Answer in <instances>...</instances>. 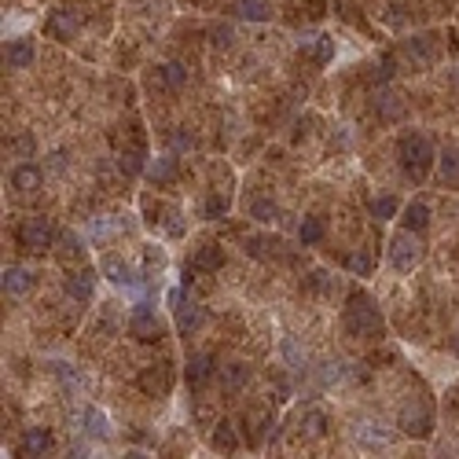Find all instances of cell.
Wrapping results in <instances>:
<instances>
[{"mask_svg":"<svg viewBox=\"0 0 459 459\" xmlns=\"http://www.w3.org/2000/svg\"><path fill=\"white\" fill-rule=\"evenodd\" d=\"M397 155H401V166H404V176L408 180H422L426 169L434 162V143L419 136V133H404L401 143H397Z\"/></svg>","mask_w":459,"mask_h":459,"instance_id":"cell-1","label":"cell"},{"mask_svg":"<svg viewBox=\"0 0 459 459\" xmlns=\"http://www.w3.org/2000/svg\"><path fill=\"white\" fill-rule=\"evenodd\" d=\"M342 320H346V327H349L353 335H379V331H382V313H379V305H375L368 294H360V290L349 294Z\"/></svg>","mask_w":459,"mask_h":459,"instance_id":"cell-2","label":"cell"},{"mask_svg":"<svg viewBox=\"0 0 459 459\" xmlns=\"http://www.w3.org/2000/svg\"><path fill=\"white\" fill-rule=\"evenodd\" d=\"M419 257H422V247L412 232H401V235L389 239V269L393 272L408 276L412 269H419Z\"/></svg>","mask_w":459,"mask_h":459,"instance_id":"cell-3","label":"cell"},{"mask_svg":"<svg viewBox=\"0 0 459 459\" xmlns=\"http://www.w3.org/2000/svg\"><path fill=\"white\" fill-rule=\"evenodd\" d=\"M52 239H56V228L48 217H26L19 224V247H26V250H48Z\"/></svg>","mask_w":459,"mask_h":459,"instance_id":"cell-4","label":"cell"},{"mask_svg":"<svg viewBox=\"0 0 459 459\" xmlns=\"http://www.w3.org/2000/svg\"><path fill=\"white\" fill-rule=\"evenodd\" d=\"M430 426H434V412H430V404H426V401H408L401 408V430L404 434L426 437V434H430Z\"/></svg>","mask_w":459,"mask_h":459,"instance_id":"cell-5","label":"cell"},{"mask_svg":"<svg viewBox=\"0 0 459 459\" xmlns=\"http://www.w3.org/2000/svg\"><path fill=\"white\" fill-rule=\"evenodd\" d=\"M202 323H206V309H202L199 302H180V305H176V331H180V335L202 331Z\"/></svg>","mask_w":459,"mask_h":459,"instance_id":"cell-6","label":"cell"},{"mask_svg":"<svg viewBox=\"0 0 459 459\" xmlns=\"http://www.w3.org/2000/svg\"><path fill=\"white\" fill-rule=\"evenodd\" d=\"M133 335L136 338H143V342H151V338H158L162 335V323H158V316H155V309H147V305H136L133 309Z\"/></svg>","mask_w":459,"mask_h":459,"instance_id":"cell-7","label":"cell"},{"mask_svg":"<svg viewBox=\"0 0 459 459\" xmlns=\"http://www.w3.org/2000/svg\"><path fill=\"white\" fill-rule=\"evenodd\" d=\"M92 294H96V272H74L67 276V298L74 302H92Z\"/></svg>","mask_w":459,"mask_h":459,"instance_id":"cell-8","label":"cell"},{"mask_svg":"<svg viewBox=\"0 0 459 459\" xmlns=\"http://www.w3.org/2000/svg\"><path fill=\"white\" fill-rule=\"evenodd\" d=\"M77 26H81V19H77V11H52V19H48V34L52 37H59V41H70L74 34H77Z\"/></svg>","mask_w":459,"mask_h":459,"instance_id":"cell-9","label":"cell"},{"mask_svg":"<svg viewBox=\"0 0 459 459\" xmlns=\"http://www.w3.org/2000/svg\"><path fill=\"white\" fill-rule=\"evenodd\" d=\"M22 455H48L52 452V434L44 430V426H30V430L22 434Z\"/></svg>","mask_w":459,"mask_h":459,"instance_id":"cell-10","label":"cell"},{"mask_svg":"<svg viewBox=\"0 0 459 459\" xmlns=\"http://www.w3.org/2000/svg\"><path fill=\"white\" fill-rule=\"evenodd\" d=\"M30 287H34V276H30L26 269H19V265L4 269V294H11V298H22V294H30Z\"/></svg>","mask_w":459,"mask_h":459,"instance_id":"cell-11","label":"cell"},{"mask_svg":"<svg viewBox=\"0 0 459 459\" xmlns=\"http://www.w3.org/2000/svg\"><path fill=\"white\" fill-rule=\"evenodd\" d=\"M4 59H8L11 70H26L30 63L37 59V52H34V44H30V41H11L8 52H4Z\"/></svg>","mask_w":459,"mask_h":459,"instance_id":"cell-12","label":"cell"},{"mask_svg":"<svg viewBox=\"0 0 459 459\" xmlns=\"http://www.w3.org/2000/svg\"><path fill=\"white\" fill-rule=\"evenodd\" d=\"M401 221H404L408 232H426V228H430V206L426 202H408Z\"/></svg>","mask_w":459,"mask_h":459,"instance_id":"cell-13","label":"cell"},{"mask_svg":"<svg viewBox=\"0 0 459 459\" xmlns=\"http://www.w3.org/2000/svg\"><path fill=\"white\" fill-rule=\"evenodd\" d=\"M11 188H19V191H37V188H41V169L30 166V162L15 166V169H11Z\"/></svg>","mask_w":459,"mask_h":459,"instance_id":"cell-14","label":"cell"},{"mask_svg":"<svg viewBox=\"0 0 459 459\" xmlns=\"http://www.w3.org/2000/svg\"><path fill=\"white\" fill-rule=\"evenodd\" d=\"M100 269H103V276H107L110 283H133V269H129L118 254H107L100 261Z\"/></svg>","mask_w":459,"mask_h":459,"instance_id":"cell-15","label":"cell"},{"mask_svg":"<svg viewBox=\"0 0 459 459\" xmlns=\"http://www.w3.org/2000/svg\"><path fill=\"white\" fill-rule=\"evenodd\" d=\"M224 265V250L217 247V243H202L199 254H195V269H202V272H217Z\"/></svg>","mask_w":459,"mask_h":459,"instance_id":"cell-16","label":"cell"},{"mask_svg":"<svg viewBox=\"0 0 459 459\" xmlns=\"http://www.w3.org/2000/svg\"><path fill=\"white\" fill-rule=\"evenodd\" d=\"M221 382H224V389H239V386H247V382H250V368H247V364H239V360H232V364H224V368H221Z\"/></svg>","mask_w":459,"mask_h":459,"instance_id":"cell-17","label":"cell"},{"mask_svg":"<svg viewBox=\"0 0 459 459\" xmlns=\"http://www.w3.org/2000/svg\"><path fill=\"white\" fill-rule=\"evenodd\" d=\"M147 176H151L155 184H169V180L176 176V158H173V155H162V158H155L151 166H147Z\"/></svg>","mask_w":459,"mask_h":459,"instance_id":"cell-18","label":"cell"},{"mask_svg":"<svg viewBox=\"0 0 459 459\" xmlns=\"http://www.w3.org/2000/svg\"><path fill=\"white\" fill-rule=\"evenodd\" d=\"M184 375H188L191 386H202L209 375H213V360H209V356H191L188 368H184Z\"/></svg>","mask_w":459,"mask_h":459,"instance_id":"cell-19","label":"cell"},{"mask_svg":"<svg viewBox=\"0 0 459 459\" xmlns=\"http://www.w3.org/2000/svg\"><path fill=\"white\" fill-rule=\"evenodd\" d=\"M356 437L364 441V445H371V448L389 445V430H382V426H375V422H360L356 426Z\"/></svg>","mask_w":459,"mask_h":459,"instance_id":"cell-20","label":"cell"},{"mask_svg":"<svg viewBox=\"0 0 459 459\" xmlns=\"http://www.w3.org/2000/svg\"><path fill=\"white\" fill-rule=\"evenodd\" d=\"M302 48H305V52L313 56L316 63H331V56H335L331 37H309V41H302Z\"/></svg>","mask_w":459,"mask_h":459,"instance_id":"cell-21","label":"cell"},{"mask_svg":"<svg viewBox=\"0 0 459 459\" xmlns=\"http://www.w3.org/2000/svg\"><path fill=\"white\" fill-rule=\"evenodd\" d=\"M85 434H92V437H107L110 434V426H107V415L100 412V408H85Z\"/></svg>","mask_w":459,"mask_h":459,"instance_id":"cell-22","label":"cell"},{"mask_svg":"<svg viewBox=\"0 0 459 459\" xmlns=\"http://www.w3.org/2000/svg\"><path fill=\"white\" fill-rule=\"evenodd\" d=\"M209 441H213V445H217L221 452H235V445H239V437H235V430H232L228 422H217V426H213Z\"/></svg>","mask_w":459,"mask_h":459,"instance_id":"cell-23","label":"cell"},{"mask_svg":"<svg viewBox=\"0 0 459 459\" xmlns=\"http://www.w3.org/2000/svg\"><path fill=\"white\" fill-rule=\"evenodd\" d=\"M235 15H239V19H247V22H265L269 19V8L261 4V0H239Z\"/></svg>","mask_w":459,"mask_h":459,"instance_id":"cell-24","label":"cell"},{"mask_svg":"<svg viewBox=\"0 0 459 459\" xmlns=\"http://www.w3.org/2000/svg\"><path fill=\"white\" fill-rule=\"evenodd\" d=\"M250 217L261 221V224H272L276 217H280V206H276L272 199H254L250 202Z\"/></svg>","mask_w":459,"mask_h":459,"instance_id":"cell-25","label":"cell"},{"mask_svg":"<svg viewBox=\"0 0 459 459\" xmlns=\"http://www.w3.org/2000/svg\"><path fill=\"white\" fill-rule=\"evenodd\" d=\"M441 180L445 184H459V151L448 147L445 155H441Z\"/></svg>","mask_w":459,"mask_h":459,"instance_id":"cell-26","label":"cell"},{"mask_svg":"<svg viewBox=\"0 0 459 459\" xmlns=\"http://www.w3.org/2000/svg\"><path fill=\"white\" fill-rule=\"evenodd\" d=\"M298 239L305 243V247L320 243V239H323V221H320V217H305V221L298 224Z\"/></svg>","mask_w":459,"mask_h":459,"instance_id":"cell-27","label":"cell"},{"mask_svg":"<svg viewBox=\"0 0 459 459\" xmlns=\"http://www.w3.org/2000/svg\"><path fill=\"white\" fill-rule=\"evenodd\" d=\"M309 287H313L316 294H323V298H331V294L338 290V283H335V276H331V272H323V269H316L313 276H309Z\"/></svg>","mask_w":459,"mask_h":459,"instance_id":"cell-28","label":"cell"},{"mask_svg":"<svg viewBox=\"0 0 459 459\" xmlns=\"http://www.w3.org/2000/svg\"><path fill=\"white\" fill-rule=\"evenodd\" d=\"M140 386H143V393H151V397H155V393H166V386H169V375L166 371H143L140 375Z\"/></svg>","mask_w":459,"mask_h":459,"instance_id":"cell-29","label":"cell"},{"mask_svg":"<svg viewBox=\"0 0 459 459\" xmlns=\"http://www.w3.org/2000/svg\"><path fill=\"white\" fill-rule=\"evenodd\" d=\"M162 77H166L169 89H184V85H188V70L180 67V63H169V67H162Z\"/></svg>","mask_w":459,"mask_h":459,"instance_id":"cell-30","label":"cell"},{"mask_svg":"<svg viewBox=\"0 0 459 459\" xmlns=\"http://www.w3.org/2000/svg\"><path fill=\"white\" fill-rule=\"evenodd\" d=\"M346 269L356 272V276H371L375 261H371V254H349V257H346Z\"/></svg>","mask_w":459,"mask_h":459,"instance_id":"cell-31","label":"cell"},{"mask_svg":"<svg viewBox=\"0 0 459 459\" xmlns=\"http://www.w3.org/2000/svg\"><path fill=\"white\" fill-rule=\"evenodd\" d=\"M379 114H382V118H389V122H397V118H404V107L397 103V96H382Z\"/></svg>","mask_w":459,"mask_h":459,"instance_id":"cell-32","label":"cell"},{"mask_svg":"<svg viewBox=\"0 0 459 459\" xmlns=\"http://www.w3.org/2000/svg\"><path fill=\"white\" fill-rule=\"evenodd\" d=\"M283 360H287L290 368H302L305 364V353L298 349V342H294V338H283Z\"/></svg>","mask_w":459,"mask_h":459,"instance_id":"cell-33","label":"cell"},{"mask_svg":"<svg viewBox=\"0 0 459 459\" xmlns=\"http://www.w3.org/2000/svg\"><path fill=\"white\" fill-rule=\"evenodd\" d=\"M302 422H305V434H309V437H320V434L327 430V426H323L327 419H323V412H316V408H313V412H309Z\"/></svg>","mask_w":459,"mask_h":459,"instance_id":"cell-34","label":"cell"},{"mask_svg":"<svg viewBox=\"0 0 459 459\" xmlns=\"http://www.w3.org/2000/svg\"><path fill=\"white\" fill-rule=\"evenodd\" d=\"M8 151H11V155H19V158H30V155H34V136H26V133H22V136H15V140L8 143Z\"/></svg>","mask_w":459,"mask_h":459,"instance_id":"cell-35","label":"cell"},{"mask_svg":"<svg viewBox=\"0 0 459 459\" xmlns=\"http://www.w3.org/2000/svg\"><path fill=\"white\" fill-rule=\"evenodd\" d=\"M118 166H122V173L133 176V173H140V169H143V155H140V151H125Z\"/></svg>","mask_w":459,"mask_h":459,"instance_id":"cell-36","label":"cell"},{"mask_svg":"<svg viewBox=\"0 0 459 459\" xmlns=\"http://www.w3.org/2000/svg\"><path fill=\"white\" fill-rule=\"evenodd\" d=\"M371 213H375L379 221H389L393 213H397V199H375V202H371Z\"/></svg>","mask_w":459,"mask_h":459,"instance_id":"cell-37","label":"cell"},{"mask_svg":"<svg viewBox=\"0 0 459 459\" xmlns=\"http://www.w3.org/2000/svg\"><path fill=\"white\" fill-rule=\"evenodd\" d=\"M408 52H412L419 63H434V48L426 44V41H419V37H415V41H408Z\"/></svg>","mask_w":459,"mask_h":459,"instance_id":"cell-38","label":"cell"},{"mask_svg":"<svg viewBox=\"0 0 459 459\" xmlns=\"http://www.w3.org/2000/svg\"><path fill=\"white\" fill-rule=\"evenodd\" d=\"M213 44H217V48H228V44H232V26H213Z\"/></svg>","mask_w":459,"mask_h":459,"instance_id":"cell-39","label":"cell"},{"mask_svg":"<svg viewBox=\"0 0 459 459\" xmlns=\"http://www.w3.org/2000/svg\"><path fill=\"white\" fill-rule=\"evenodd\" d=\"M224 209H228V199H221V195H217V199H213V195L206 199V213H209V217H221Z\"/></svg>","mask_w":459,"mask_h":459,"instance_id":"cell-40","label":"cell"},{"mask_svg":"<svg viewBox=\"0 0 459 459\" xmlns=\"http://www.w3.org/2000/svg\"><path fill=\"white\" fill-rule=\"evenodd\" d=\"M338 375H342V368H338V360H331V364H323V368H320V382H335V379H338Z\"/></svg>","mask_w":459,"mask_h":459,"instance_id":"cell-41","label":"cell"},{"mask_svg":"<svg viewBox=\"0 0 459 459\" xmlns=\"http://www.w3.org/2000/svg\"><path fill=\"white\" fill-rule=\"evenodd\" d=\"M184 232V221H180V213H173V221H169V235H180Z\"/></svg>","mask_w":459,"mask_h":459,"instance_id":"cell-42","label":"cell"},{"mask_svg":"<svg viewBox=\"0 0 459 459\" xmlns=\"http://www.w3.org/2000/svg\"><path fill=\"white\" fill-rule=\"evenodd\" d=\"M173 143H176V147H195V140H191V136H184V133H176V136H173Z\"/></svg>","mask_w":459,"mask_h":459,"instance_id":"cell-43","label":"cell"},{"mask_svg":"<svg viewBox=\"0 0 459 459\" xmlns=\"http://www.w3.org/2000/svg\"><path fill=\"white\" fill-rule=\"evenodd\" d=\"M63 158H67V155H63V151H56V155H52V169H56V173L63 169Z\"/></svg>","mask_w":459,"mask_h":459,"instance_id":"cell-44","label":"cell"}]
</instances>
